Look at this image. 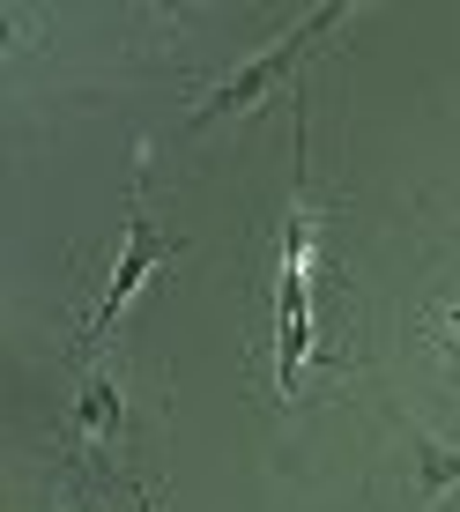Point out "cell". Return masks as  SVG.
Wrapping results in <instances>:
<instances>
[{"label":"cell","instance_id":"cell-4","mask_svg":"<svg viewBox=\"0 0 460 512\" xmlns=\"http://www.w3.org/2000/svg\"><path fill=\"white\" fill-rule=\"evenodd\" d=\"M416 461H423V483H431V490H453L460 483V453L438 446V438H423V431H416Z\"/></svg>","mask_w":460,"mask_h":512},{"label":"cell","instance_id":"cell-5","mask_svg":"<svg viewBox=\"0 0 460 512\" xmlns=\"http://www.w3.org/2000/svg\"><path fill=\"white\" fill-rule=\"evenodd\" d=\"M112 409H119V401H112V386H90V394H82V423H90V431H112Z\"/></svg>","mask_w":460,"mask_h":512},{"label":"cell","instance_id":"cell-1","mask_svg":"<svg viewBox=\"0 0 460 512\" xmlns=\"http://www.w3.org/2000/svg\"><path fill=\"white\" fill-rule=\"evenodd\" d=\"M305 245H312V223H305V216H290V238H282V275H275V290H282V327H275V379H282V394L297 386V372H305V357H312Z\"/></svg>","mask_w":460,"mask_h":512},{"label":"cell","instance_id":"cell-3","mask_svg":"<svg viewBox=\"0 0 460 512\" xmlns=\"http://www.w3.org/2000/svg\"><path fill=\"white\" fill-rule=\"evenodd\" d=\"M164 253H171V245L156 238V231H141V223H134V231H127V253H119L112 282H104V305H97V320L82 327V349H90V342H104V327H112L119 312H127L134 297H141V282H149V268H156V260H164Z\"/></svg>","mask_w":460,"mask_h":512},{"label":"cell","instance_id":"cell-2","mask_svg":"<svg viewBox=\"0 0 460 512\" xmlns=\"http://www.w3.org/2000/svg\"><path fill=\"white\" fill-rule=\"evenodd\" d=\"M327 23H334V8H320V15H305V23H297L290 38H282V45H268V52H260L253 67H238V75H230L223 90L208 97V112H201V119H216V112H238V104H253V97H260V90H268V82L282 75V67L297 60V45H312V38H320Z\"/></svg>","mask_w":460,"mask_h":512}]
</instances>
